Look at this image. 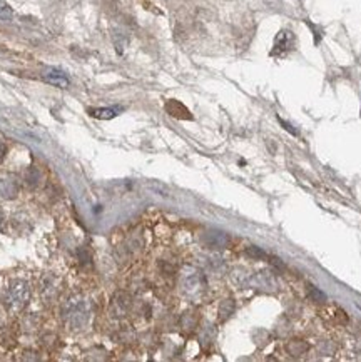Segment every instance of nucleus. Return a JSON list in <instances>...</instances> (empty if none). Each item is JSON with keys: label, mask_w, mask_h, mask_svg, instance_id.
Returning a JSON list of instances; mask_svg holds the SVG:
<instances>
[{"label": "nucleus", "mask_w": 361, "mask_h": 362, "mask_svg": "<svg viewBox=\"0 0 361 362\" xmlns=\"http://www.w3.org/2000/svg\"><path fill=\"white\" fill-rule=\"evenodd\" d=\"M28 297H30V290L28 285L23 280H17L15 284H12V287L8 289V302L13 307H22L25 306Z\"/></svg>", "instance_id": "obj_1"}, {"label": "nucleus", "mask_w": 361, "mask_h": 362, "mask_svg": "<svg viewBox=\"0 0 361 362\" xmlns=\"http://www.w3.org/2000/svg\"><path fill=\"white\" fill-rule=\"evenodd\" d=\"M42 80L50 85H54V87H59V89H67L70 84L67 75H65L62 70L54 69V67L42 70Z\"/></svg>", "instance_id": "obj_2"}, {"label": "nucleus", "mask_w": 361, "mask_h": 362, "mask_svg": "<svg viewBox=\"0 0 361 362\" xmlns=\"http://www.w3.org/2000/svg\"><path fill=\"white\" fill-rule=\"evenodd\" d=\"M69 317L75 327H80L85 321H87V309H85L82 302H74L69 311Z\"/></svg>", "instance_id": "obj_3"}, {"label": "nucleus", "mask_w": 361, "mask_h": 362, "mask_svg": "<svg viewBox=\"0 0 361 362\" xmlns=\"http://www.w3.org/2000/svg\"><path fill=\"white\" fill-rule=\"evenodd\" d=\"M119 114L117 107H96V109H89V116L99 121H111Z\"/></svg>", "instance_id": "obj_4"}, {"label": "nucleus", "mask_w": 361, "mask_h": 362, "mask_svg": "<svg viewBox=\"0 0 361 362\" xmlns=\"http://www.w3.org/2000/svg\"><path fill=\"white\" fill-rule=\"evenodd\" d=\"M206 242L211 247H224L227 244V237H226V234H222V232L211 231L206 234Z\"/></svg>", "instance_id": "obj_5"}, {"label": "nucleus", "mask_w": 361, "mask_h": 362, "mask_svg": "<svg viewBox=\"0 0 361 362\" xmlns=\"http://www.w3.org/2000/svg\"><path fill=\"white\" fill-rule=\"evenodd\" d=\"M147 187H149L156 195H161V197H166L168 199L169 197V189L166 187L164 184H161V182H156V180H153V182H149L147 184Z\"/></svg>", "instance_id": "obj_6"}, {"label": "nucleus", "mask_w": 361, "mask_h": 362, "mask_svg": "<svg viewBox=\"0 0 361 362\" xmlns=\"http://www.w3.org/2000/svg\"><path fill=\"white\" fill-rule=\"evenodd\" d=\"M13 17V10L7 5L5 0H0V20H10Z\"/></svg>", "instance_id": "obj_7"}, {"label": "nucleus", "mask_w": 361, "mask_h": 362, "mask_svg": "<svg viewBox=\"0 0 361 362\" xmlns=\"http://www.w3.org/2000/svg\"><path fill=\"white\" fill-rule=\"evenodd\" d=\"M310 297L315 299V301L321 302V301H326V295L321 292V290H318L316 287H311L310 289Z\"/></svg>", "instance_id": "obj_8"}, {"label": "nucleus", "mask_w": 361, "mask_h": 362, "mask_svg": "<svg viewBox=\"0 0 361 362\" xmlns=\"http://www.w3.org/2000/svg\"><path fill=\"white\" fill-rule=\"evenodd\" d=\"M248 254L254 255V257H263V259L266 257L264 252H263V250H259V249H256V247H249V249H248Z\"/></svg>", "instance_id": "obj_9"}, {"label": "nucleus", "mask_w": 361, "mask_h": 362, "mask_svg": "<svg viewBox=\"0 0 361 362\" xmlns=\"http://www.w3.org/2000/svg\"><path fill=\"white\" fill-rule=\"evenodd\" d=\"M279 122H281V125H283L284 128H286V130H288V132H291V134H294V135H296V134H298V132H296V130H294V128H291V125H289V123H288V122H284V121H283V119H279Z\"/></svg>", "instance_id": "obj_10"}, {"label": "nucleus", "mask_w": 361, "mask_h": 362, "mask_svg": "<svg viewBox=\"0 0 361 362\" xmlns=\"http://www.w3.org/2000/svg\"><path fill=\"white\" fill-rule=\"evenodd\" d=\"M0 222H2V216H0Z\"/></svg>", "instance_id": "obj_11"}, {"label": "nucleus", "mask_w": 361, "mask_h": 362, "mask_svg": "<svg viewBox=\"0 0 361 362\" xmlns=\"http://www.w3.org/2000/svg\"><path fill=\"white\" fill-rule=\"evenodd\" d=\"M360 311H361V306H360Z\"/></svg>", "instance_id": "obj_12"}]
</instances>
